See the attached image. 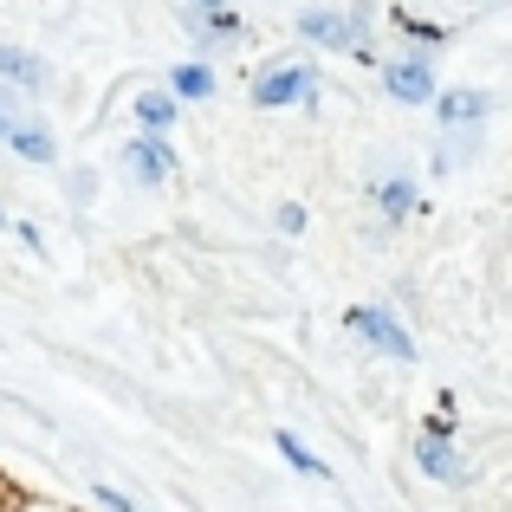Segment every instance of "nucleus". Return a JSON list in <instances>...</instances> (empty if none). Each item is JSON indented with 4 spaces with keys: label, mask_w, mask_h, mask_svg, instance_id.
<instances>
[{
    "label": "nucleus",
    "mask_w": 512,
    "mask_h": 512,
    "mask_svg": "<svg viewBox=\"0 0 512 512\" xmlns=\"http://www.w3.org/2000/svg\"><path fill=\"white\" fill-rule=\"evenodd\" d=\"M363 20H370V7H357V13L312 7V13H299V39H305V46H325V52H357V59H370V46H363Z\"/></svg>",
    "instance_id": "1"
},
{
    "label": "nucleus",
    "mask_w": 512,
    "mask_h": 512,
    "mask_svg": "<svg viewBox=\"0 0 512 512\" xmlns=\"http://www.w3.org/2000/svg\"><path fill=\"white\" fill-rule=\"evenodd\" d=\"M344 325L357 331L363 344H376V350H383V357H402V363L415 357V338H409V331H402V318L389 312V305H350V312H344Z\"/></svg>",
    "instance_id": "2"
},
{
    "label": "nucleus",
    "mask_w": 512,
    "mask_h": 512,
    "mask_svg": "<svg viewBox=\"0 0 512 512\" xmlns=\"http://www.w3.org/2000/svg\"><path fill=\"white\" fill-rule=\"evenodd\" d=\"M312 98H318L312 65H273L266 78H253V104L260 111H286V104H312Z\"/></svg>",
    "instance_id": "3"
},
{
    "label": "nucleus",
    "mask_w": 512,
    "mask_h": 512,
    "mask_svg": "<svg viewBox=\"0 0 512 512\" xmlns=\"http://www.w3.org/2000/svg\"><path fill=\"white\" fill-rule=\"evenodd\" d=\"M383 91L396 104H428L435 98V65L428 59H396V65H383Z\"/></svg>",
    "instance_id": "4"
},
{
    "label": "nucleus",
    "mask_w": 512,
    "mask_h": 512,
    "mask_svg": "<svg viewBox=\"0 0 512 512\" xmlns=\"http://www.w3.org/2000/svg\"><path fill=\"white\" fill-rule=\"evenodd\" d=\"M124 169H130V182L163 188V182H169V169H175V156H169V143H163V137H137V143L124 150Z\"/></svg>",
    "instance_id": "5"
},
{
    "label": "nucleus",
    "mask_w": 512,
    "mask_h": 512,
    "mask_svg": "<svg viewBox=\"0 0 512 512\" xmlns=\"http://www.w3.org/2000/svg\"><path fill=\"white\" fill-rule=\"evenodd\" d=\"M415 467H422L428 480H461V448L441 435H422L415 441Z\"/></svg>",
    "instance_id": "6"
},
{
    "label": "nucleus",
    "mask_w": 512,
    "mask_h": 512,
    "mask_svg": "<svg viewBox=\"0 0 512 512\" xmlns=\"http://www.w3.org/2000/svg\"><path fill=\"white\" fill-rule=\"evenodd\" d=\"M169 91H175V104H208V98H214V72H208L201 59H182V65L169 72Z\"/></svg>",
    "instance_id": "7"
},
{
    "label": "nucleus",
    "mask_w": 512,
    "mask_h": 512,
    "mask_svg": "<svg viewBox=\"0 0 512 512\" xmlns=\"http://www.w3.org/2000/svg\"><path fill=\"white\" fill-rule=\"evenodd\" d=\"M435 111H441L448 130H461V124H480V117L493 111V98L487 91H448V98H435Z\"/></svg>",
    "instance_id": "8"
},
{
    "label": "nucleus",
    "mask_w": 512,
    "mask_h": 512,
    "mask_svg": "<svg viewBox=\"0 0 512 512\" xmlns=\"http://www.w3.org/2000/svg\"><path fill=\"white\" fill-rule=\"evenodd\" d=\"M376 201H383L389 221H409V214L422 208V201H415V182H409V175H383V182H376Z\"/></svg>",
    "instance_id": "9"
},
{
    "label": "nucleus",
    "mask_w": 512,
    "mask_h": 512,
    "mask_svg": "<svg viewBox=\"0 0 512 512\" xmlns=\"http://www.w3.org/2000/svg\"><path fill=\"white\" fill-rule=\"evenodd\" d=\"M137 124H143V137H169L175 98H169V91H143V98H137Z\"/></svg>",
    "instance_id": "10"
},
{
    "label": "nucleus",
    "mask_w": 512,
    "mask_h": 512,
    "mask_svg": "<svg viewBox=\"0 0 512 512\" xmlns=\"http://www.w3.org/2000/svg\"><path fill=\"white\" fill-rule=\"evenodd\" d=\"M0 78H13L20 91H39V85H46V65H39L33 52H13V46H0Z\"/></svg>",
    "instance_id": "11"
},
{
    "label": "nucleus",
    "mask_w": 512,
    "mask_h": 512,
    "mask_svg": "<svg viewBox=\"0 0 512 512\" xmlns=\"http://www.w3.org/2000/svg\"><path fill=\"white\" fill-rule=\"evenodd\" d=\"M273 448H279V454H286V467H299V474H312V480H331V467H325V461H318V454H312V448H305V441H299V435H292V428H279V435H273Z\"/></svg>",
    "instance_id": "12"
},
{
    "label": "nucleus",
    "mask_w": 512,
    "mask_h": 512,
    "mask_svg": "<svg viewBox=\"0 0 512 512\" xmlns=\"http://www.w3.org/2000/svg\"><path fill=\"white\" fill-rule=\"evenodd\" d=\"M396 26H402V33H415V39H435V46L448 39V33H441L435 20H415V13H396Z\"/></svg>",
    "instance_id": "13"
},
{
    "label": "nucleus",
    "mask_w": 512,
    "mask_h": 512,
    "mask_svg": "<svg viewBox=\"0 0 512 512\" xmlns=\"http://www.w3.org/2000/svg\"><path fill=\"white\" fill-rule=\"evenodd\" d=\"M98 506H104V512H143L130 493H117V487H98Z\"/></svg>",
    "instance_id": "14"
},
{
    "label": "nucleus",
    "mask_w": 512,
    "mask_h": 512,
    "mask_svg": "<svg viewBox=\"0 0 512 512\" xmlns=\"http://www.w3.org/2000/svg\"><path fill=\"white\" fill-rule=\"evenodd\" d=\"M279 234H305V208H299V201H286V208H279Z\"/></svg>",
    "instance_id": "15"
},
{
    "label": "nucleus",
    "mask_w": 512,
    "mask_h": 512,
    "mask_svg": "<svg viewBox=\"0 0 512 512\" xmlns=\"http://www.w3.org/2000/svg\"><path fill=\"white\" fill-rule=\"evenodd\" d=\"M227 7H234V0H201V13H227Z\"/></svg>",
    "instance_id": "16"
},
{
    "label": "nucleus",
    "mask_w": 512,
    "mask_h": 512,
    "mask_svg": "<svg viewBox=\"0 0 512 512\" xmlns=\"http://www.w3.org/2000/svg\"><path fill=\"white\" fill-rule=\"evenodd\" d=\"M0 227H7V208H0Z\"/></svg>",
    "instance_id": "17"
}]
</instances>
